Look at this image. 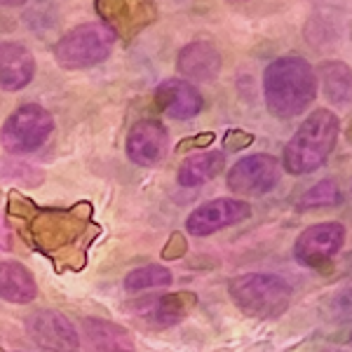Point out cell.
<instances>
[{
    "mask_svg": "<svg viewBox=\"0 0 352 352\" xmlns=\"http://www.w3.org/2000/svg\"><path fill=\"white\" fill-rule=\"evenodd\" d=\"M317 76L303 56H280L268 64L263 73V96L265 106L272 116L289 120L296 118L315 101L317 96Z\"/></svg>",
    "mask_w": 352,
    "mask_h": 352,
    "instance_id": "1",
    "label": "cell"
},
{
    "mask_svg": "<svg viewBox=\"0 0 352 352\" xmlns=\"http://www.w3.org/2000/svg\"><path fill=\"white\" fill-rule=\"evenodd\" d=\"M340 134V122L329 109L312 111L305 122L296 129L292 141L285 148L282 167L294 176L312 174L322 167L331 151L336 148V141Z\"/></svg>",
    "mask_w": 352,
    "mask_h": 352,
    "instance_id": "2",
    "label": "cell"
},
{
    "mask_svg": "<svg viewBox=\"0 0 352 352\" xmlns=\"http://www.w3.org/2000/svg\"><path fill=\"white\" fill-rule=\"evenodd\" d=\"M237 308L252 317H280L292 303V287L282 277L265 272H247L230 282L228 287Z\"/></svg>",
    "mask_w": 352,
    "mask_h": 352,
    "instance_id": "3",
    "label": "cell"
},
{
    "mask_svg": "<svg viewBox=\"0 0 352 352\" xmlns=\"http://www.w3.org/2000/svg\"><path fill=\"white\" fill-rule=\"evenodd\" d=\"M118 38L101 21H87L66 33L54 45L56 64L66 71H82L106 61L113 52Z\"/></svg>",
    "mask_w": 352,
    "mask_h": 352,
    "instance_id": "4",
    "label": "cell"
},
{
    "mask_svg": "<svg viewBox=\"0 0 352 352\" xmlns=\"http://www.w3.org/2000/svg\"><path fill=\"white\" fill-rule=\"evenodd\" d=\"M54 129V118L38 104L19 106L12 116L5 120L0 129V144L12 155H26L38 151L50 139Z\"/></svg>",
    "mask_w": 352,
    "mask_h": 352,
    "instance_id": "5",
    "label": "cell"
},
{
    "mask_svg": "<svg viewBox=\"0 0 352 352\" xmlns=\"http://www.w3.org/2000/svg\"><path fill=\"white\" fill-rule=\"evenodd\" d=\"M94 10L101 24L122 41H132L157 19L153 0H94Z\"/></svg>",
    "mask_w": 352,
    "mask_h": 352,
    "instance_id": "6",
    "label": "cell"
},
{
    "mask_svg": "<svg viewBox=\"0 0 352 352\" xmlns=\"http://www.w3.org/2000/svg\"><path fill=\"white\" fill-rule=\"evenodd\" d=\"M280 181V160L268 153L242 157L237 164H232L228 174V188L237 195H265Z\"/></svg>",
    "mask_w": 352,
    "mask_h": 352,
    "instance_id": "7",
    "label": "cell"
},
{
    "mask_svg": "<svg viewBox=\"0 0 352 352\" xmlns=\"http://www.w3.org/2000/svg\"><path fill=\"white\" fill-rule=\"evenodd\" d=\"M249 217H252L249 202L235 200V197H219V200L200 204L186 221V230L192 237H207Z\"/></svg>",
    "mask_w": 352,
    "mask_h": 352,
    "instance_id": "8",
    "label": "cell"
},
{
    "mask_svg": "<svg viewBox=\"0 0 352 352\" xmlns=\"http://www.w3.org/2000/svg\"><path fill=\"white\" fill-rule=\"evenodd\" d=\"M345 228L340 223H317L305 228L294 244V256L300 265L317 268L343 249Z\"/></svg>",
    "mask_w": 352,
    "mask_h": 352,
    "instance_id": "9",
    "label": "cell"
},
{
    "mask_svg": "<svg viewBox=\"0 0 352 352\" xmlns=\"http://www.w3.org/2000/svg\"><path fill=\"white\" fill-rule=\"evenodd\" d=\"M26 329L31 333V338L38 345L54 352H76L80 345L76 327L68 322V317H64L61 312L54 310H38L28 317Z\"/></svg>",
    "mask_w": 352,
    "mask_h": 352,
    "instance_id": "10",
    "label": "cell"
},
{
    "mask_svg": "<svg viewBox=\"0 0 352 352\" xmlns=\"http://www.w3.org/2000/svg\"><path fill=\"white\" fill-rule=\"evenodd\" d=\"M127 157L141 167H153L167 155L169 134L162 122L157 120H141L136 122L127 134Z\"/></svg>",
    "mask_w": 352,
    "mask_h": 352,
    "instance_id": "11",
    "label": "cell"
},
{
    "mask_svg": "<svg viewBox=\"0 0 352 352\" xmlns=\"http://www.w3.org/2000/svg\"><path fill=\"white\" fill-rule=\"evenodd\" d=\"M155 104L174 120H190L204 109L200 89H195L181 78H169L155 89Z\"/></svg>",
    "mask_w": 352,
    "mask_h": 352,
    "instance_id": "12",
    "label": "cell"
},
{
    "mask_svg": "<svg viewBox=\"0 0 352 352\" xmlns=\"http://www.w3.org/2000/svg\"><path fill=\"white\" fill-rule=\"evenodd\" d=\"M36 76V59L24 43H0V89L19 92Z\"/></svg>",
    "mask_w": 352,
    "mask_h": 352,
    "instance_id": "13",
    "label": "cell"
},
{
    "mask_svg": "<svg viewBox=\"0 0 352 352\" xmlns=\"http://www.w3.org/2000/svg\"><path fill=\"white\" fill-rule=\"evenodd\" d=\"M176 68L181 71V76L195 82H212L221 73V52L209 41H192L181 47L176 56Z\"/></svg>",
    "mask_w": 352,
    "mask_h": 352,
    "instance_id": "14",
    "label": "cell"
},
{
    "mask_svg": "<svg viewBox=\"0 0 352 352\" xmlns=\"http://www.w3.org/2000/svg\"><path fill=\"white\" fill-rule=\"evenodd\" d=\"M38 296L33 272L16 261H0V298L12 303H31Z\"/></svg>",
    "mask_w": 352,
    "mask_h": 352,
    "instance_id": "15",
    "label": "cell"
},
{
    "mask_svg": "<svg viewBox=\"0 0 352 352\" xmlns=\"http://www.w3.org/2000/svg\"><path fill=\"white\" fill-rule=\"evenodd\" d=\"M226 164V155L221 151H207V153H197V155L188 157L184 164L179 167V184L184 188H197V186L212 181L214 176L221 174Z\"/></svg>",
    "mask_w": 352,
    "mask_h": 352,
    "instance_id": "16",
    "label": "cell"
},
{
    "mask_svg": "<svg viewBox=\"0 0 352 352\" xmlns=\"http://www.w3.org/2000/svg\"><path fill=\"white\" fill-rule=\"evenodd\" d=\"M85 333L89 343L99 352H134V343L122 327L111 324L106 320H85Z\"/></svg>",
    "mask_w": 352,
    "mask_h": 352,
    "instance_id": "17",
    "label": "cell"
},
{
    "mask_svg": "<svg viewBox=\"0 0 352 352\" xmlns=\"http://www.w3.org/2000/svg\"><path fill=\"white\" fill-rule=\"evenodd\" d=\"M317 85H322L324 96L333 106L350 104V66L343 61H324L315 71Z\"/></svg>",
    "mask_w": 352,
    "mask_h": 352,
    "instance_id": "18",
    "label": "cell"
},
{
    "mask_svg": "<svg viewBox=\"0 0 352 352\" xmlns=\"http://www.w3.org/2000/svg\"><path fill=\"white\" fill-rule=\"evenodd\" d=\"M192 305H195V296L192 294L188 292L169 294V296H162L148 303V310L144 312V317L153 327H169L174 322H179Z\"/></svg>",
    "mask_w": 352,
    "mask_h": 352,
    "instance_id": "19",
    "label": "cell"
},
{
    "mask_svg": "<svg viewBox=\"0 0 352 352\" xmlns=\"http://www.w3.org/2000/svg\"><path fill=\"white\" fill-rule=\"evenodd\" d=\"M169 285H172V272L164 265H144V268H136L124 277L127 292H144V289H160Z\"/></svg>",
    "mask_w": 352,
    "mask_h": 352,
    "instance_id": "20",
    "label": "cell"
},
{
    "mask_svg": "<svg viewBox=\"0 0 352 352\" xmlns=\"http://www.w3.org/2000/svg\"><path fill=\"white\" fill-rule=\"evenodd\" d=\"M340 200H343V192H340L338 184L333 179H324V181H317L308 192H303L300 207L303 209L333 207V204H338Z\"/></svg>",
    "mask_w": 352,
    "mask_h": 352,
    "instance_id": "21",
    "label": "cell"
},
{
    "mask_svg": "<svg viewBox=\"0 0 352 352\" xmlns=\"http://www.w3.org/2000/svg\"><path fill=\"white\" fill-rule=\"evenodd\" d=\"M254 141L252 134L242 132V129H230L228 134H226V148L228 151H240L244 146H249Z\"/></svg>",
    "mask_w": 352,
    "mask_h": 352,
    "instance_id": "22",
    "label": "cell"
},
{
    "mask_svg": "<svg viewBox=\"0 0 352 352\" xmlns=\"http://www.w3.org/2000/svg\"><path fill=\"white\" fill-rule=\"evenodd\" d=\"M212 144H214V134H200V136H195V139L181 141L179 151H188L190 146H192V148H197V146H212Z\"/></svg>",
    "mask_w": 352,
    "mask_h": 352,
    "instance_id": "23",
    "label": "cell"
},
{
    "mask_svg": "<svg viewBox=\"0 0 352 352\" xmlns=\"http://www.w3.org/2000/svg\"><path fill=\"white\" fill-rule=\"evenodd\" d=\"M28 0H0V8H21Z\"/></svg>",
    "mask_w": 352,
    "mask_h": 352,
    "instance_id": "24",
    "label": "cell"
},
{
    "mask_svg": "<svg viewBox=\"0 0 352 352\" xmlns=\"http://www.w3.org/2000/svg\"><path fill=\"white\" fill-rule=\"evenodd\" d=\"M3 244H5V242H3V230H0V247H3Z\"/></svg>",
    "mask_w": 352,
    "mask_h": 352,
    "instance_id": "25",
    "label": "cell"
},
{
    "mask_svg": "<svg viewBox=\"0 0 352 352\" xmlns=\"http://www.w3.org/2000/svg\"><path fill=\"white\" fill-rule=\"evenodd\" d=\"M230 3H244V0H230Z\"/></svg>",
    "mask_w": 352,
    "mask_h": 352,
    "instance_id": "26",
    "label": "cell"
}]
</instances>
